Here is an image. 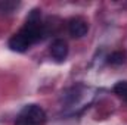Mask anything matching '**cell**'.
<instances>
[{"instance_id": "5b68a950", "label": "cell", "mask_w": 127, "mask_h": 125, "mask_svg": "<svg viewBox=\"0 0 127 125\" xmlns=\"http://www.w3.org/2000/svg\"><path fill=\"white\" fill-rule=\"evenodd\" d=\"M126 61V53L124 52H114L108 56V63L111 65H120Z\"/></svg>"}, {"instance_id": "7a4b0ae2", "label": "cell", "mask_w": 127, "mask_h": 125, "mask_svg": "<svg viewBox=\"0 0 127 125\" xmlns=\"http://www.w3.org/2000/svg\"><path fill=\"white\" fill-rule=\"evenodd\" d=\"M31 46H32V43L27 38V35L21 31L16 32V34H13V35L9 38V49L13 50V52L24 53V52H27Z\"/></svg>"}, {"instance_id": "3957f363", "label": "cell", "mask_w": 127, "mask_h": 125, "mask_svg": "<svg viewBox=\"0 0 127 125\" xmlns=\"http://www.w3.org/2000/svg\"><path fill=\"white\" fill-rule=\"evenodd\" d=\"M89 31V25H87V21L83 19V18H72L69 22H68V32L71 37L74 38H80L83 35H86Z\"/></svg>"}, {"instance_id": "8992f818", "label": "cell", "mask_w": 127, "mask_h": 125, "mask_svg": "<svg viewBox=\"0 0 127 125\" xmlns=\"http://www.w3.org/2000/svg\"><path fill=\"white\" fill-rule=\"evenodd\" d=\"M114 93L127 102V81H120L114 87Z\"/></svg>"}, {"instance_id": "6da1fadb", "label": "cell", "mask_w": 127, "mask_h": 125, "mask_svg": "<svg viewBox=\"0 0 127 125\" xmlns=\"http://www.w3.org/2000/svg\"><path fill=\"white\" fill-rule=\"evenodd\" d=\"M46 112L37 104H27L16 116L15 125H44Z\"/></svg>"}, {"instance_id": "277c9868", "label": "cell", "mask_w": 127, "mask_h": 125, "mask_svg": "<svg viewBox=\"0 0 127 125\" xmlns=\"http://www.w3.org/2000/svg\"><path fill=\"white\" fill-rule=\"evenodd\" d=\"M50 55L53 56V59H56L59 62L65 61L66 56H68V44H66V41H64L61 38L55 40L52 43V46H50Z\"/></svg>"}]
</instances>
